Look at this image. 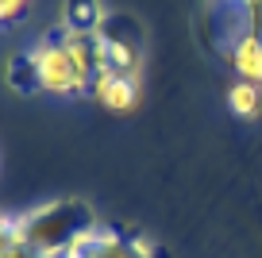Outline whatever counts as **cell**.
<instances>
[{"label": "cell", "instance_id": "cell-2", "mask_svg": "<svg viewBox=\"0 0 262 258\" xmlns=\"http://www.w3.org/2000/svg\"><path fill=\"white\" fill-rule=\"evenodd\" d=\"M89 97L100 108H108V112H131L135 100H139V77H127V73H116V70H100L89 85Z\"/></svg>", "mask_w": 262, "mask_h": 258}, {"label": "cell", "instance_id": "cell-6", "mask_svg": "<svg viewBox=\"0 0 262 258\" xmlns=\"http://www.w3.org/2000/svg\"><path fill=\"white\" fill-rule=\"evenodd\" d=\"M24 8H27V0H0V24H12Z\"/></svg>", "mask_w": 262, "mask_h": 258}, {"label": "cell", "instance_id": "cell-7", "mask_svg": "<svg viewBox=\"0 0 262 258\" xmlns=\"http://www.w3.org/2000/svg\"><path fill=\"white\" fill-rule=\"evenodd\" d=\"M212 4H235V8H262V0H212Z\"/></svg>", "mask_w": 262, "mask_h": 258}, {"label": "cell", "instance_id": "cell-5", "mask_svg": "<svg viewBox=\"0 0 262 258\" xmlns=\"http://www.w3.org/2000/svg\"><path fill=\"white\" fill-rule=\"evenodd\" d=\"M108 19V12L100 8V0H70V8H66V27H74V31H100Z\"/></svg>", "mask_w": 262, "mask_h": 258}, {"label": "cell", "instance_id": "cell-1", "mask_svg": "<svg viewBox=\"0 0 262 258\" xmlns=\"http://www.w3.org/2000/svg\"><path fill=\"white\" fill-rule=\"evenodd\" d=\"M93 220V212L81 201H54V204H39V208L24 212L19 227H24V243L31 250H39L42 258H66L70 243L85 231Z\"/></svg>", "mask_w": 262, "mask_h": 258}, {"label": "cell", "instance_id": "cell-3", "mask_svg": "<svg viewBox=\"0 0 262 258\" xmlns=\"http://www.w3.org/2000/svg\"><path fill=\"white\" fill-rule=\"evenodd\" d=\"M228 66L235 70V81L262 85V35L258 31L235 35L228 47Z\"/></svg>", "mask_w": 262, "mask_h": 258}, {"label": "cell", "instance_id": "cell-4", "mask_svg": "<svg viewBox=\"0 0 262 258\" xmlns=\"http://www.w3.org/2000/svg\"><path fill=\"white\" fill-rule=\"evenodd\" d=\"M228 108L239 120H258L262 116V85H251V81H235L228 89Z\"/></svg>", "mask_w": 262, "mask_h": 258}]
</instances>
